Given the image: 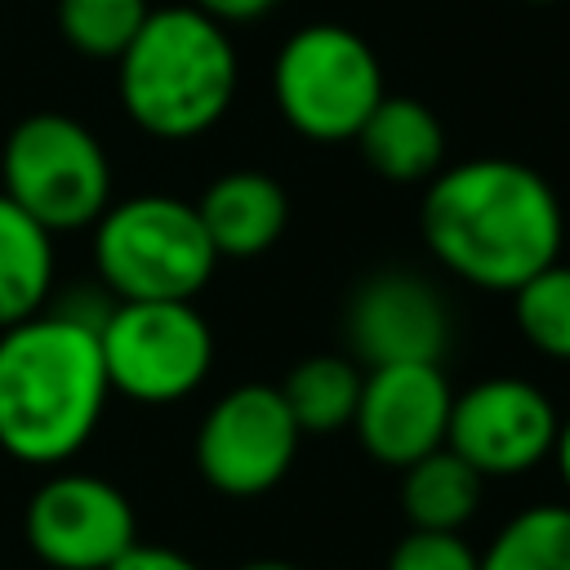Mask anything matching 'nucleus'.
I'll use <instances>...</instances> for the list:
<instances>
[{"label": "nucleus", "mask_w": 570, "mask_h": 570, "mask_svg": "<svg viewBox=\"0 0 570 570\" xmlns=\"http://www.w3.org/2000/svg\"><path fill=\"white\" fill-rule=\"evenodd\" d=\"M450 379L441 365L410 361V365H374L361 379V401L352 428L365 454L383 468H410L414 459L445 445L450 423Z\"/></svg>", "instance_id": "12"}, {"label": "nucleus", "mask_w": 570, "mask_h": 570, "mask_svg": "<svg viewBox=\"0 0 570 570\" xmlns=\"http://www.w3.org/2000/svg\"><path fill=\"white\" fill-rule=\"evenodd\" d=\"M236 570H298V566L294 561H276V557H258V561H245Z\"/></svg>", "instance_id": "25"}, {"label": "nucleus", "mask_w": 570, "mask_h": 570, "mask_svg": "<svg viewBox=\"0 0 570 570\" xmlns=\"http://www.w3.org/2000/svg\"><path fill=\"white\" fill-rule=\"evenodd\" d=\"M512 321L534 352L570 361V263L552 258L530 281H521L512 289Z\"/></svg>", "instance_id": "19"}, {"label": "nucleus", "mask_w": 570, "mask_h": 570, "mask_svg": "<svg viewBox=\"0 0 570 570\" xmlns=\"http://www.w3.org/2000/svg\"><path fill=\"white\" fill-rule=\"evenodd\" d=\"M552 463H557V472H561V481H566V490H570V414L557 423V441H552Z\"/></svg>", "instance_id": "24"}, {"label": "nucleus", "mask_w": 570, "mask_h": 570, "mask_svg": "<svg viewBox=\"0 0 570 570\" xmlns=\"http://www.w3.org/2000/svg\"><path fill=\"white\" fill-rule=\"evenodd\" d=\"M53 285V232L0 191V330L36 316Z\"/></svg>", "instance_id": "16"}, {"label": "nucleus", "mask_w": 570, "mask_h": 570, "mask_svg": "<svg viewBox=\"0 0 570 570\" xmlns=\"http://www.w3.org/2000/svg\"><path fill=\"white\" fill-rule=\"evenodd\" d=\"M191 9H200L205 18H214V22H254V18H263V13H272L276 9V0H187Z\"/></svg>", "instance_id": "23"}, {"label": "nucleus", "mask_w": 570, "mask_h": 570, "mask_svg": "<svg viewBox=\"0 0 570 570\" xmlns=\"http://www.w3.org/2000/svg\"><path fill=\"white\" fill-rule=\"evenodd\" d=\"M419 232L450 276L512 294L561 254L566 214L539 169L508 156H472L428 178Z\"/></svg>", "instance_id": "1"}, {"label": "nucleus", "mask_w": 570, "mask_h": 570, "mask_svg": "<svg viewBox=\"0 0 570 570\" xmlns=\"http://www.w3.org/2000/svg\"><path fill=\"white\" fill-rule=\"evenodd\" d=\"M485 476L450 445L401 468V512L410 530H463L481 508Z\"/></svg>", "instance_id": "15"}, {"label": "nucleus", "mask_w": 570, "mask_h": 570, "mask_svg": "<svg viewBox=\"0 0 570 570\" xmlns=\"http://www.w3.org/2000/svg\"><path fill=\"white\" fill-rule=\"evenodd\" d=\"M62 40L85 58H120L147 22V0H53Z\"/></svg>", "instance_id": "20"}, {"label": "nucleus", "mask_w": 570, "mask_h": 570, "mask_svg": "<svg viewBox=\"0 0 570 570\" xmlns=\"http://www.w3.org/2000/svg\"><path fill=\"white\" fill-rule=\"evenodd\" d=\"M298 423L276 383H240L223 392L196 428V472L227 499L276 490L298 459Z\"/></svg>", "instance_id": "8"}, {"label": "nucleus", "mask_w": 570, "mask_h": 570, "mask_svg": "<svg viewBox=\"0 0 570 570\" xmlns=\"http://www.w3.org/2000/svg\"><path fill=\"white\" fill-rule=\"evenodd\" d=\"M94 267L116 298H196L209 285L218 254L196 205L151 191L98 214Z\"/></svg>", "instance_id": "4"}, {"label": "nucleus", "mask_w": 570, "mask_h": 570, "mask_svg": "<svg viewBox=\"0 0 570 570\" xmlns=\"http://www.w3.org/2000/svg\"><path fill=\"white\" fill-rule=\"evenodd\" d=\"M525 4H557V0H525Z\"/></svg>", "instance_id": "26"}, {"label": "nucleus", "mask_w": 570, "mask_h": 570, "mask_svg": "<svg viewBox=\"0 0 570 570\" xmlns=\"http://www.w3.org/2000/svg\"><path fill=\"white\" fill-rule=\"evenodd\" d=\"M196 218L218 258H258L281 240L289 196L263 169H227L196 200Z\"/></svg>", "instance_id": "13"}, {"label": "nucleus", "mask_w": 570, "mask_h": 570, "mask_svg": "<svg viewBox=\"0 0 570 570\" xmlns=\"http://www.w3.org/2000/svg\"><path fill=\"white\" fill-rule=\"evenodd\" d=\"M476 570H570V503H530L485 543Z\"/></svg>", "instance_id": "18"}, {"label": "nucleus", "mask_w": 570, "mask_h": 570, "mask_svg": "<svg viewBox=\"0 0 570 570\" xmlns=\"http://www.w3.org/2000/svg\"><path fill=\"white\" fill-rule=\"evenodd\" d=\"M98 352L111 392L138 405H169L205 383L214 334L191 298H120L98 321Z\"/></svg>", "instance_id": "7"}, {"label": "nucleus", "mask_w": 570, "mask_h": 570, "mask_svg": "<svg viewBox=\"0 0 570 570\" xmlns=\"http://www.w3.org/2000/svg\"><path fill=\"white\" fill-rule=\"evenodd\" d=\"M111 396L98 321L27 316L0 330V450L18 463H67Z\"/></svg>", "instance_id": "2"}, {"label": "nucleus", "mask_w": 570, "mask_h": 570, "mask_svg": "<svg viewBox=\"0 0 570 570\" xmlns=\"http://www.w3.org/2000/svg\"><path fill=\"white\" fill-rule=\"evenodd\" d=\"M0 191L45 232H80L111 205V160L76 116L31 111L0 147Z\"/></svg>", "instance_id": "6"}, {"label": "nucleus", "mask_w": 570, "mask_h": 570, "mask_svg": "<svg viewBox=\"0 0 570 570\" xmlns=\"http://www.w3.org/2000/svg\"><path fill=\"white\" fill-rule=\"evenodd\" d=\"M107 570H200L191 557H183L178 548H160V543H134L125 557H116Z\"/></svg>", "instance_id": "22"}, {"label": "nucleus", "mask_w": 570, "mask_h": 570, "mask_svg": "<svg viewBox=\"0 0 570 570\" xmlns=\"http://www.w3.org/2000/svg\"><path fill=\"white\" fill-rule=\"evenodd\" d=\"M116 67L125 116L142 134L169 142L218 125L236 94L232 36L191 4L151 9Z\"/></svg>", "instance_id": "3"}, {"label": "nucleus", "mask_w": 570, "mask_h": 570, "mask_svg": "<svg viewBox=\"0 0 570 570\" xmlns=\"http://www.w3.org/2000/svg\"><path fill=\"white\" fill-rule=\"evenodd\" d=\"M27 543L53 570H107L138 543L134 503L94 472H53L27 503Z\"/></svg>", "instance_id": "10"}, {"label": "nucleus", "mask_w": 570, "mask_h": 570, "mask_svg": "<svg viewBox=\"0 0 570 570\" xmlns=\"http://www.w3.org/2000/svg\"><path fill=\"white\" fill-rule=\"evenodd\" d=\"M361 379H365V370L347 352H321V356H303L276 387H281L298 432L325 436V432L352 428V414L361 401Z\"/></svg>", "instance_id": "17"}, {"label": "nucleus", "mask_w": 570, "mask_h": 570, "mask_svg": "<svg viewBox=\"0 0 570 570\" xmlns=\"http://www.w3.org/2000/svg\"><path fill=\"white\" fill-rule=\"evenodd\" d=\"M557 423L561 414L543 387L517 374H494L454 392L445 445L481 476H521L552 459Z\"/></svg>", "instance_id": "9"}, {"label": "nucleus", "mask_w": 570, "mask_h": 570, "mask_svg": "<svg viewBox=\"0 0 570 570\" xmlns=\"http://www.w3.org/2000/svg\"><path fill=\"white\" fill-rule=\"evenodd\" d=\"M476 561L463 530H405L387 552V570H476Z\"/></svg>", "instance_id": "21"}, {"label": "nucleus", "mask_w": 570, "mask_h": 570, "mask_svg": "<svg viewBox=\"0 0 570 570\" xmlns=\"http://www.w3.org/2000/svg\"><path fill=\"white\" fill-rule=\"evenodd\" d=\"M352 142L387 183H428L445 160V129L436 111L410 94H383Z\"/></svg>", "instance_id": "14"}, {"label": "nucleus", "mask_w": 570, "mask_h": 570, "mask_svg": "<svg viewBox=\"0 0 570 570\" xmlns=\"http://www.w3.org/2000/svg\"><path fill=\"white\" fill-rule=\"evenodd\" d=\"M343 338H347V356L361 370L410 365V361L441 365L450 347V312L445 298L419 272L392 267L361 281L343 316Z\"/></svg>", "instance_id": "11"}, {"label": "nucleus", "mask_w": 570, "mask_h": 570, "mask_svg": "<svg viewBox=\"0 0 570 570\" xmlns=\"http://www.w3.org/2000/svg\"><path fill=\"white\" fill-rule=\"evenodd\" d=\"M383 94L379 53L343 22H307L276 49V111L312 142H352Z\"/></svg>", "instance_id": "5"}]
</instances>
